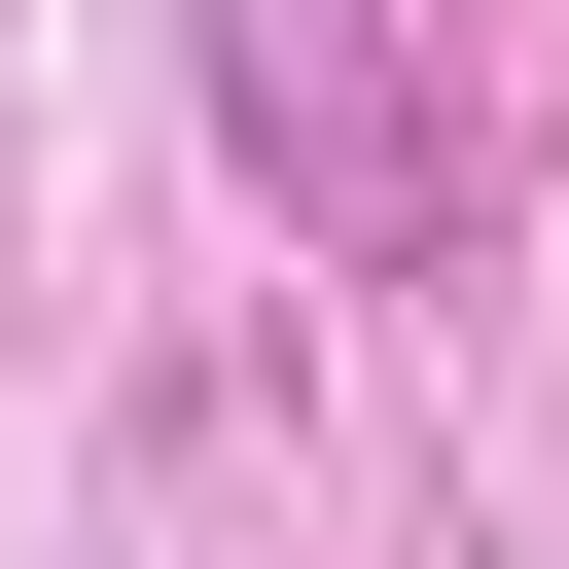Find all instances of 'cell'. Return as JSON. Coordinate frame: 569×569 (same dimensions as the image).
I'll use <instances>...</instances> for the list:
<instances>
[{
	"mask_svg": "<svg viewBox=\"0 0 569 569\" xmlns=\"http://www.w3.org/2000/svg\"><path fill=\"white\" fill-rule=\"evenodd\" d=\"M213 142L284 178L320 284H462V107H427V0H213Z\"/></svg>",
	"mask_w": 569,
	"mask_h": 569,
	"instance_id": "obj_1",
	"label": "cell"
}]
</instances>
